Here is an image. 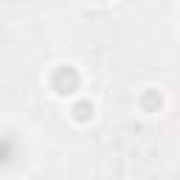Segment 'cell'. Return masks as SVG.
<instances>
[{
  "label": "cell",
  "instance_id": "cell-1",
  "mask_svg": "<svg viewBox=\"0 0 180 180\" xmlns=\"http://www.w3.org/2000/svg\"><path fill=\"white\" fill-rule=\"evenodd\" d=\"M76 113H79V118H87V104H82L79 110H76Z\"/></svg>",
  "mask_w": 180,
  "mask_h": 180
}]
</instances>
